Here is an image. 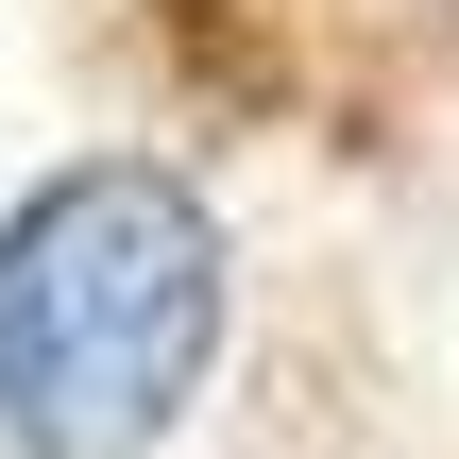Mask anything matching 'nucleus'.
Wrapping results in <instances>:
<instances>
[{
    "instance_id": "nucleus-1",
    "label": "nucleus",
    "mask_w": 459,
    "mask_h": 459,
    "mask_svg": "<svg viewBox=\"0 0 459 459\" xmlns=\"http://www.w3.org/2000/svg\"><path fill=\"white\" fill-rule=\"evenodd\" d=\"M221 375V221L153 153H85L0 221V459H153Z\"/></svg>"
}]
</instances>
